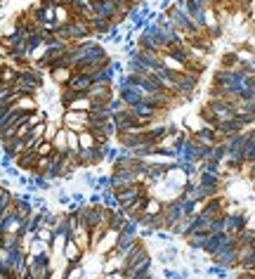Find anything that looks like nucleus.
I'll use <instances>...</instances> for the list:
<instances>
[{"label": "nucleus", "instance_id": "obj_5", "mask_svg": "<svg viewBox=\"0 0 255 279\" xmlns=\"http://www.w3.org/2000/svg\"><path fill=\"white\" fill-rule=\"evenodd\" d=\"M144 256H149V251H147V246H144V241L139 239L130 251H125L123 253V270H128V267H132L135 263H139Z\"/></svg>", "mask_w": 255, "mask_h": 279}, {"label": "nucleus", "instance_id": "obj_43", "mask_svg": "<svg viewBox=\"0 0 255 279\" xmlns=\"http://www.w3.org/2000/svg\"><path fill=\"white\" fill-rule=\"evenodd\" d=\"M123 109H125V102L121 100L118 95L111 102H109V111H111V114H118V111H123Z\"/></svg>", "mask_w": 255, "mask_h": 279}, {"label": "nucleus", "instance_id": "obj_47", "mask_svg": "<svg viewBox=\"0 0 255 279\" xmlns=\"http://www.w3.org/2000/svg\"><path fill=\"white\" fill-rule=\"evenodd\" d=\"M47 279H64V270H57V267H52L50 270V277Z\"/></svg>", "mask_w": 255, "mask_h": 279}, {"label": "nucleus", "instance_id": "obj_21", "mask_svg": "<svg viewBox=\"0 0 255 279\" xmlns=\"http://www.w3.org/2000/svg\"><path fill=\"white\" fill-rule=\"evenodd\" d=\"M66 109H71V111H85V114H90L93 102H90V97H88V95H78L76 100L66 104Z\"/></svg>", "mask_w": 255, "mask_h": 279}, {"label": "nucleus", "instance_id": "obj_16", "mask_svg": "<svg viewBox=\"0 0 255 279\" xmlns=\"http://www.w3.org/2000/svg\"><path fill=\"white\" fill-rule=\"evenodd\" d=\"M71 239L76 241V244L83 248L85 253H88V251H93V248H90V230H88L85 225H78L76 230L71 232Z\"/></svg>", "mask_w": 255, "mask_h": 279}, {"label": "nucleus", "instance_id": "obj_15", "mask_svg": "<svg viewBox=\"0 0 255 279\" xmlns=\"http://www.w3.org/2000/svg\"><path fill=\"white\" fill-rule=\"evenodd\" d=\"M227 237H229L227 232L208 234V239H206V244H203L201 253H206V256H215V253H217V248H220V246L224 244V241H227Z\"/></svg>", "mask_w": 255, "mask_h": 279}, {"label": "nucleus", "instance_id": "obj_36", "mask_svg": "<svg viewBox=\"0 0 255 279\" xmlns=\"http://www.w3.org/2000/svg\"><path fill=\"white\" fill-rule=\"evenodd\" d=\"M31 182H33V187H36V192H47V189L52 187V182L45 180L43 175H31Z\"/></svg>", "mask_w": 255, "mask_h": 279}, {"label": "nucleus", "instance_id": "obj_49", "mask_svg": "<svg viewBox=\"0 0 255 279\" xmlns=\"http://www.w3.org/2000/svg\"><path fill=\"white\" fill-rule=\"evenodd\" d=\"M3 279H17V277H15V274H8V277H3Z\"/></svg>", "mask_w": 255, "mask_h": 279}, {"label": "nucleus", "instance_id": "obj_50", "mask_svg": "<svg viewBox=\"0 0 255 279\" xmlns=\"http://www.w3.org/2000/svg\"><path fill=\"white\" fill-rule=\"evenodd\" d=\"M253 36H255V26H253Z\"/></svg>", "mask_w": 255, "mask_h": 279}, {"label": "nucleus", "instance_id": "obj_17", "mask_svg": "<svg viewBox=\"0 0 255 279\" xmlns=\"http://www.w3.org/2000/svg\"><path fill=\"white\" fill-rule=\"evenodd\" d=\"M12 107L24 111V114H31V111H38V100H36L33 95H19Z\"/></svg>", "mask_w": 255, "mask_h": 279}, {"label": "nucleus", "instance_id": "obj_27", "mask_svg": "<svg viewBox=\"0 0 255 279\" xmlns=\"http://www.w3.org/2000/svg\"><path fill=\"white\" fill-rule=\"evenodd\" d=\"M71 19H73V12H71V8H66V5H57V8H54V22L59 24V26L69 24Z\"/></svg>", "mask_w": 255, "mask_h": 279}, {"label": "nucleus", "instance_id": "obj_2", "mask_svg": "<svg viewBox=\"0 0 255 279\" xmlns=\"http://www.w3.org/2000/svg\"><path fill=\"white\" fill-rule=\"evenodd\" d=\"M88 123H90V116L85 111H71V109H64L62 118H59V125L66 128V130H88Z\"/></svg>", "mask_w": 255, "mask_h": 279}, {"label": "nucleus", "instance_id": "obj_10", "mask_svg": "<svg viewBox=\"0 0 255 279\" xmlns=\"http://www.w3.org/2000/svg\"><path fill=\"white\" fill-rule=\"evenodd\" d=\"M64 263L66 265H73V263H83V258H85V251L80 246H78L73 239H66V246H64Z\"/></svg>", "mask_w": 255, "mask_h": 279}, {"label": "nucleus", "instance_id": "obj_25", "mask_svg": "<svg viewBox=\"0 0 255 279\" xmlns=\"http://www.w3.org/2000/svg\"><path fill=\"white\" fill-rule=\"evenodd\" d=\"M208 234L210 232H194V234H189L187 237V246L192 248V251H201L203 248V244H206V239H208Z\"/></svg>", "mask_w": 255, "mask_h": 279}, {"label": "nucleus", "instance_id": "obj_6", "mask_svg": "<svg viewBox=\"0 0 255 279\" xmlns=\"http://www.w3.org/2000/svg\"><path fill=\"white\" fill-rule=\"evenodd\" d=\"M201 216L208 218V220H213V218H217V216H224V199L220 194L213 196V199H208V201H203Z\"/></svg>", "mask_w": 255, "mask_h": 279}, {"label": "nucleus", "instance_id": "obj_35", "mask_svg": "<svg viewBox=\"0 0 255 279\" xmlns=\"http://www.w3.org/2000/svg\"><path fill=\"white\" fill-rule=\"evenodd\" d=\"M12 199H15V194L10 192L5 185L0 187V211H8L12 206Z\"/></svg>", "mask_w": 255, "mask_h": 279}, {"label": "nucleus", "instance_id": "obj_24", "mask_svg": "<svg viewBox=\"0 0 255 279\" xmlns=\"http://www.w3.org/2000/svg\"><path fill=\"white\" fill-rule=\"evenodd\" d=\"M26 253H29V256H43V253H50V244H45V241H40V239H31L29 244H26Z\"/></svg>", "mask_w": 255, "mask_h": 279}, {"label": "nucleus", "instance_id": "obj_41", "mask_svg": "<svg viewBox=\"0 0 255 279\" xmlns=\"http://www.w3.org/2000/svg\"><path fill=\"white\" fill-rule=\"evenodd\" d=\"M36 239L45 241V244H52V239H54V230H50V227H40L38 232H36Z\"/></svg>", "mask_w": 255, "mask_h": 279}, {"label": "nucleus", "instance_id": "obj_18", "mask_svg": "<svg viewBox=\"0 0 255 279\" xmlns=\"http://www.w3.org/2000/svg\"><path fill=\"white\" fill-rule=\"evenodd\" d=\"M88 24H90V31H93L95 38H102V36H107V33L111 31V26H114L111 22L102 19V17H93V19H90Z\"/></svg>", "mask_w": 255, "mask_h": 279}, {"label": "nucleus", "instance_id": "obj_20", "mask_svg": "<svg viewBox=\"0 0 255 279\" xmlns=\"http://www.w3.org/2000/svg\"><path fill=\"white\" fill-rule=\"evenodd\" d=\"M125 223H128V216H125L123 208H116L114 213H111V218H109V230H114V232H121L125 227Z\"/></svg>", "mask_w": 255, "mask_h": 279}, {"label": "nucleus", "instance_id": "obj_48", "mask_svg": "<svg viewBox=\"0 0 255 279\" xmlns=\"http://www.w3.org/2000/svg\"><path fill=\"white\" fill-rule=\"evenodd\" d=\"M173 279H189V272H187V270L175 272V277H173Z\"/></svg>", "mask_w": 255, "mask_h": 279}, {"label": "nucleus", "instance_id": "obj_29", "mask_svg": "<svg viewBox=\"0 0 255 279\" xmlns=\"http://www.w3.org/2000/svg\"><path fill=\"white\" fill-rule=\"evenodd\" d=\"M52 147H54V152H59V154H66V152H69V147H66V128H59V130H57V135L52 137Z\"/></svg>", "mask_w": 255, "mask_h": 279}, {"label": "nucleus", "instance_id": "obj_19", "mask_svg": "<svg viewBox=\"0 0 255 279\" xmlns=\"http://www.w3.org/2000/svg\"><path fill=\"white\" fill-rule=\"evenodd\" d=\"M196 180H199V185H208V187H220V189H222V175H217V173L199 171V173H196Z\"/></svg>", "mask_w": 255, "mask_h": 279}, {"label": "nucleus", "instance_id": "obj_28", "mask_svg": "<svg viewBox=\"0 0 255 279\" xmlns=\"http://www.w3.org/2000/svg\"><path fill=\"white\" fill-rule=\"evenodd\" d=\"M64 279H85V265L73 263L64 267Z\"/></svg>", "mask_w": 255, "mask_h": 279}, {"label": "nucleus", "instance_id": "obj_8", "mask_svg": "<svg viewBox=\"0 0 255 279\" xmlns=\"http://www.w3.org/2000/svg\"><path fill=\"white\" fill-rule=\"evenodd\" d=\"M192 137L196 140V142L206 145V147H213V145H220V142H222V137L217 135V130L213 128V125H203L201 130H196Z\"/></svg>", "mask_w": 255, "mask_h": 279}, {"label": "nucleus", "instance_id": "obj_7", "mask_svg": "<svg viewBox=\"0 0 255 279\" xmlns=\"http://www.w3.org/2000/svg\"><path fill=\"white\" fill-rule=\"evenodd\" d=\"M116 241H118V232H114V230H109L107 227V232L102 234V239H100V244L95 246V251H97L102 258H107L109 253L116 248Z\"/></svg>", "mask_w": 255, "mask_h": 279}, {"label": "nucleus", "instance_id": "obj_51", "mask_svg": "<svg viewBox=\"0 0 255 279\" xmlns=\"http://www.w3.org/2000/svg\"><path fill=\"white\" fill-rule=\"evenodd\" d=\"M0 187H3V182H0Z\"/></svg>", "mask_w": 255, "mask_h": 279}, {"label": "nucleus", "instance_id": "obj_33", "mask_svg": "<svg viewBox=\"0 0 255 279\" xmlns=\"http://www.w3.org/2000/svg\"><path fill=\"white\" fill-rule=\"evenodd\" d=\"M178 253H180V251H178L175 246H165V248H163V253L158 256V260H161L163 265H173V263H175V260L180 258Z\"/></svg>", "mask_w": 255, "mask_h": 279}, {"label": "nucleus", "instance_id": "obj_40", "mask_svg": "<svg viewBox=\"0 0 255 279\" xmlns=\"http://www.w3.org/2000/svg\"><path fill=\"white\" fill-rule=\"evenodd\" d=\"M208 232H210V234H220V232H224V216H217V218H213V220H210Z\"/></svg>", "mask_w": 255, "mask_h": 279}, {"label": "nucleus", "instance_id": "obj_13", "mask_svg": "<svg viewBox=\"0 0 255 279\" xmlns=\"http://www.w3.org/2000/svg\"><path fill=\"white\" fill-rule=\"evenodd\" d=\"M93 78V86H114L116 83V71L111 66H104V69H97L95 74H90Z\"/></svg>", "mask_w": 255, "mask_h": 279}, {"label": "nucleus", "instance_id": "obj_11", "mask_svg": "<svg viewBox=\"0 0 255 279\" xmlns=\"http://www.w3.org/2000/svg\"><path fill=\"white\" fill-rule=\"evenodd\" d=\"M116 95L125 102V107H135V104H139L144 100V95L139 93V88H130V86H118Z\"/></svg>", "mask_w": 255, "mask_h": 279}, {"label": "nucleus", "instance_id": "obj_52", "mask_svg": "<svg viewBox=\"0 0 255 279\" xmlns=\"http://www.w3.org/2000/svg\"><path fill=\"white\" fill-rule=\"evenodd\" d=\"M0 279H3V274H0Z\"/></svg>", "mask_w": 255, "mask_h": 279}, {"label": "nucleus", "instance_id": "obj_44", "mask_svg": "<svg viewBox=\"0 0 255 279\" xmlns=\"http://www.w3.org/2000/svg\"><path fill=\"white\" fill-rule=\"evenodd\" d=\"M154 237H156L158 241H163V244H170V241H173V234H170L168 230H156Z\"/></svg>", "mask_w": 255, "mask_h": 279}, {"label": "nucleus", "instance_id": "obj_22", "mask_svg": "<svg viewBox=\"0 0 255 279\" xmlns=\"http://www.w3.org/2000/svg\"><path fill=\"white\" fill-rule=\"evenodd\" d=\"M243 161H246V166H255V130H248L246 149H243Z\"/></svg>", "mask_w": 255, "mask_h": 279}, {"label": "nucleus", "instance_id": "obj_38", "mask_svg": "<svg viewBox=\"0 0 255 279\" xmlns=\"http://www.w3.org/2000/svg\"><path fill=\"white\" fill-rule=\"evenodd\" d=\"M66 147L69 152H80V145H78V132L76 130H66Z\"/></svg>", "mask_w": 255, "mask_h": 279}, {"label": "nucleus", "instance_id": "obj_12", "mask_svg": "<svg viewBox=\"0 0 255 279\" xmlns=\"http://www.w3.org/2000/svg\"><path fill=\"white\" fill-rule=\"evenodd\" d=\"M66 88H71V90H73V93H78V95H85L90 88H93V78L85 76V74H76V71H73V76L69 78Z\"/></svg>", "mask_w": 255, "mask_h": 279}, {"label": "nucleus", "instance_id": "obj_26", "mask_svg": "<svg viewBox=\"0 0 255 279\" xmlns=\"http://www.w3.org/2000/svg\"><path fill=\"white\" fill-rule=\"evenodd\" d=\"M224 159H227V147H224V142H220V145H213V147H210V154H208V161L220 163V166H222Z\"/></svg>", "mask_w": 255, "mask_h": 279}, {"label": "nucleus", "instance_id": "obj_4", "mask_svg": "<svg viewBox=\"0 0 255 279\" xmlns=\"http://www.w3.org/2000/svg\"><path fill=\"white\" fill-rule=\"evenodd\" d=\"M111 121H114V125H116V135L118 132H130L137 123V118L130 114V109L125 107L123 111H118V114H111Z\"/></svg>", "mask_w": 255, "mask_h": 279}, {"label": "nucleus", "instance_id": "obj_3", "mask_svg": "<svg viewBox=\"0 0 255 279\" xmlns=\"http://www.w3.org/2000/svg\"><path fill=\"white\" fill-rule=\"evenodd\" d=\"M248 225V213L246 211H232V213H224V232L227 234H236L243 232Z\"/></svg>", "mask_w": 255, "mask_h": 279}, {"label": "nucleus", "instance_id": "obj_1", "mask_svg": "<svg viewBox=\"0 0 255 279\" xmlns=\"http://www.w3.org/2000/svg\"><path fill=\"white\" fill-rule=\"evenodd\" d=\"M201 83V76L194 74V71H182L175 76V93L182 97V100H192V95L196 93V88Z\"/></svg>", "mask_w": 255, "mask_h": 279}, {"label": "nucleus", "instance_id": "obj_42", "mask_svg": "<svg viewBox=\"0 0 255 279\" xmlns=\"http://www.w3.org/2000/svg\"><path fill=\"white\" fill-rule=\"evenodd\" d=\"M203 125H206V123H203V121H201L199 116H189V118H187V128L192 130V135H194L196 130H201Z\"/></svg>", "mask_w": 255, "mask_h": 279}, {"label": "nucleus", "instance_id": "obj_14", "mask_svg": "<svg viewBox=\"0 0 255 279\" xmlns=\"http://www.w3.org/2000/svg\"><path fill=\"white\" fill-rule=\"evenodd\" d=\"M88 97L90 100H102V102H111L114 97H116V88L114 86H93L90 90H88Z\"/></svg>", "mask_w": 255, "mask_h": 279}, {"label": "nucleus", "instance_id": "obj_9", "mask_svg": "<svg viewBox=\"0 0 255 279\" xmlns=\"http://www.w3.org/2000/svg\"><path fill=\"white\" fill-rule=\"evenodd\" d=\"M36 163H38V154L36 152H24V154H19L15 159V168L19 173H29L31 175L36 171Z\"/></svg>", "mask_w": 255, "mask_h": 279}, {"label": "nucleus", "instance_id": "obj_37", "mask_svg": "<svg viewBox=\"0 0 255 279\" xmlns=\"http://www.w3.org/2000/svg\"><path fill=\"white\" fill-rule=\"evenodd\" d=\"M239 57H236V52H227L222 54V69H236L239 66Z\"/></svg>", "mask_w": 255, "mask_h": 279}, {"label": "nucleus", "instance_id": "obj_30", "mask_svg": "<svg viewBox=\"0 0 255 279\" xmlns=\"http://www.w3.org/2000/svg\"><path fill=\"white\" fill-rule=\"evenodd\" d=\"M144 213H147V216H158V213H163V201L158 196H149L147 203H144Z\"/></svg>", "mask_w": 255, "mask_h": 279}, {"label": "nucleus", "instance_id": "obj_23", "mask_svg": "<svg viewBox=\"0 0 255 279\" xmlns=\"http://www.w3.org/2000/svg\"><path fill=\"white\" fill-rule=\"evenodd\" d=\"M71 76H73V69H69V66H59V69L50 71V78H52L54 83H59V86H66Z\"/></svg>", "mask_w": 255, "mask_h": 279}, {"label": "nucleus", "instance_id": "obj_46", "mask_svg": "<svg viewBox=\"0 0 255 279\" xmlns=\"http://www.w3.org/2000/svg\"><path fill=\"white\" fill-rule=\"evenodd\" d=\"M175 272H178V270H173L170 265H163V277H165V279H173V277H175Z\"/></svg>", "mask_w": 255, "mask_h": 279}, {"label": "nucleus", "instance_id": "obj_32", "mask_svg": "<svg viewBox=\"0 0 255 279\" xmlns=\"http://www.w3.org/2000/svg\"><path fill=\"white\" fill-rule=\"evenodd\" d=\"M102 206H107V208L116 211L118 208V199H116V192L114 189H102Z\"/></svg>", "mask_w": 255, "mask_h": 279}, {"label": "nucleus", "instance_id": "obj_31", "mask_svg": "<svg viewBox=\"0 0 255 279\" xmlns=\"http://www.w3.org/2000/svg\"><path fill=\"white\" fill-rule=\"evenodd\" d=\"M78 145H80V149H90L97 145V137H95L93 130H80L78 132Z\"/></svg>", "mask_w": 255, "mask_h": 279}, {"label": "nucleus", "instance_id": "obj_45", "mask_svg": "<svg viewBox=\"0 0 255 279\" xmlns=\"http://www.w3.org/2000/svg\"><path fill=\"white\" fill-rule=\"evenodd\" d=\"M29 132H31V128H29V125H26V123H22V125H19V128H17V132H15V137H26V135H29Z\"/></svg>", "mask_w": 255, "mask_h": 279}, {"label": "nucleus", "instance_id": "obj_34", "mask_svg": "<svg viewBox=\"0 0 255 279\" xmlns=\"http://www.w3.org/2000/svg\"><path fill=\"white\" fill-rule=\"evenodd\" d=\"M210 274V277H217V279H224V277H229V272H234V270H229V267H224V265H208V270H206Z\"/></svg>", "mask_w": 255, "mask_h": 279}, {"label": "nucleus", "instance_id": "obj_39", "mask_svg": "<svg viewBox=\"0 0 255 279\" xmlns=\"http://www.w3.org/2000/svg\"><path fill=\"white\" fill-rule=\"evenodd\" d=\"M36 154H38V156H52L54 154L52 142H50V140H43L38 147H36Z\"/></svg>", "mask_w": 255, "mask_h": 279}]
</instances>
